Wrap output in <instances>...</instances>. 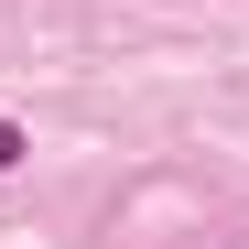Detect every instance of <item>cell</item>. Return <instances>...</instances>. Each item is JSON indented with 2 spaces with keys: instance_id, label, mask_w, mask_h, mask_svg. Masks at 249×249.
<instances>
[{
  "instance_id": "1",
  "label": "cell",
  "mask_w": 249,
  "mask_h": 249,
  "mask_svg": "<svg viewBox=\"0 0 249 249\" xmlns=\"http://www.w3.org/2000/svg\"><path fill=\"white\" fill-rule=\"evenodd\" d=\"M11 162H22V130H11V119H0V174H11Z\"/></svg>"
}]
</instances>
